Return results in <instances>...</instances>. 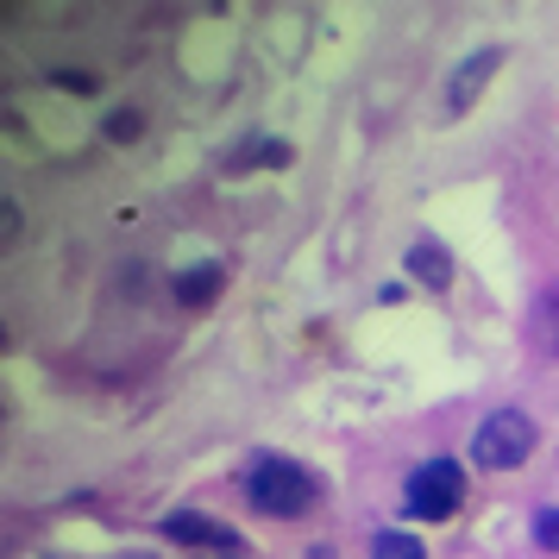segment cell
<instances>
[{
    "label": "cell",
    "instance_id": "8fae6325",
    "mask_svg": "<svg viewBox=\"0 0 559 559\" xmlns=\"http://www.w3.org/2000/svg\"><path fill=\"white\" fill-rule=\"evenodd\" d=\"M534 540H540V547H554V554H559V509H554V503H547L540 515H534Z\"/></svg>",
    "mask_w": 559,
    "mask_h": 559
},
{
    "label": "cell",
    "instance_id": "6da1fadb",
    "mask_svg": "<svg viewBox=\"0 0 559 559\" xmlns=\"http://www.w3.org/2000/svg\"><path fill=\"white\" fill-rule=\"evenodd\" d=\"M246 497H252L258 515H277V522H289V515H302L314 497H321V484L308 478L296 459H277V453H264L246 472Z\"/></svg>",
    "mask_w": 559,
    "mask_h": 559
},
{
    "label": "cell",
    "instance_id": "5bb4252c",
    "mask_svg": "<svg viewBox=\"0 0 559 559\" xmlns=\"http://www.w3.org/2000/svg\"><path fill=\"white\" fill-rule=\"evenodd\" d=\"M214 559H239V554H214Z\"/></svg>",
    "mask_w": 559,
    "mask_h": 559
},
{
    "label": "cell",
    "instance_id": "8992f818",
    "mask_svg": "<svg viewBox=\"0 0 559 559\" xmlns=\"http://www.w3.org/2000/svg\"><path fill=\"white\" fill-rule=\"evenodd\" d=\"M403 264H408V277L421 283V289H453V252H440L433 239H415Z\"/></svg>",
    "mask_w": 559,
    "mask_h": 559
},
{
    "label": "cell",
    "instance_id": "52a82bcc",
    "mask_svg": "<svg viewBox=\"0 0 559 559\" xmlns=\"http://www.w3.org/2000/svg\"><path fill=\"white\" fill-rule=\"evenodd\" d=\"M221 283H227V271H221V264H207V271H182V277H177V302L182 308H202V302H214V296H221Z\"/></svg>",
    "mask_w": 559,
    "mask_h": 559
},
{
    "label": "cell",
    "instance_id": "9c48e42d",
    "mask_svg": "<svg viewBox=\"0 0 559 559\" xmlns=\"http://www.w3.org/2000/svg\"><path fill=\"white\" fill-rule=\"evenodd\" d=\"M371 559H428V554H421V540H415V534L383 528L378 540H371Z\"/></svg>",
    "mask_w": 559,
    "mask_h": 559
},
{
    "label": "cell",
    "instance_id": "7c38bea8",
    "mask_svg": "<svg viewBox=\"0 0 559 559\" xmlns=\"http://www.w3.org/2000/svg\"><path fill=\"white\" fill-rule=\"evenodd\" d=\"M0 214H7V221H0V239L13 246V239H20V202H0Z\"/></svg>",
    "mask_w": 559,
    "mask_h": 559
},
{
    "label": "cell",
    "instance_id": "277c9868",
    "mask_svg": "<svg viewBox=\"0 0 559 559\" xmlns=\"http://www.w3.org/2000/svg\"><path fill=\"white\" fill-rule=\"evenodd\" d=\"M497 70H503V45H484V51L465 57L453 76H447V95H440V102H447V114H453V120H459V114H472V107H478V95L490 88V76H497Z\"/></svg>",
    "mask_w": 559,
    "mask_h": 559
},
{
    "label": "cell",
    "instance_id": "9a60e30c",
    "mask_svg": "<svg viewBox=\"0 0 559 559\" xmlns=\"http://www.w3.org/2000/svg\"><path fill=\"white\" fill-rule=\"evenodd\" d=\"M132 559H139V554H132Z\"/></svg>",
    "mask_w": 559,
    "mask_h": 559
},
{
    "label": "cell",
    "instance_id": "ba28073f",
    "mask_svg": "<svg viewBox=\"0 0 559 559\" xmlns=\"http://www.w3.org/2000/svg\"><path fill=\"white\" fill-rule=\"evenodd\" d=\"M277 164H289V145L283 139H246L233 152V170H277Z\"/></svg>",
    "mask_w": 559,
    "mask_h": 559
},
{
    "label": "cell",
    "instance_id": "5b68a950",
    "mask_svg": "<svg viewBox=\"0 0 559 559\" xmlns=\"http://www.w3.org/2000/svg\"><path fill=\"white\" fill-rule=\"evenodd\" d=\"M164 534L177 540V547H207V554H239V534L221 528V522H207L202 509H177V515H164Z\"/></svg>",
    "mask_w": 559,
    "mask_h": 559
},
{
    "label": "cell",
    "instance_id": "7a4b0ae2",
    "mask_svg": "<svg viewBox=\"0 0 559 559\" xmlns=\"http://www.w3.org/2000/svg\"><path fill=\"white\" fill-rule=\"evenodd\" d=\"M528 453H534V421L522 408H497L472 433V459L484 472H515V465H528Z\"/></svg>",
    "mask_w": 559,
    "mask_h": 559
},
{
    "label": "cell",
    "instance_id": "3957f363",
    "mask_svg": "<svg viewBox=\"0 0 559 559\" xmlns=\"http://www.w3.org/2000/svg\"><path fill=\"white\" fill-rule=\"evenodd\" d=\"M408 497V515H421V522H447L459 503H465V465L459 459H421L403 484Z\"/></svg>",
    "mask_w": 559,
    "mask_h": 559
},
{
    "label": "cell",
    "instance_id": "30bf717a",
    "mask_svg": "<svg viewBox=\"0 0 559 559\" xmlns=\"http://www.w3.org/2000/svg\"><path fill=\"white\" fill-rule=\"evenodd\" d=\"M102 132L114 139V145H132V139H145V114H139V107H114V114L102 120Z\"/></svg>",
    "mask_w": 559,
    "mask_h": 559
},
{
    "label": "cell",
    "instance_id": "4fadbf2b",
    "mask_svg": "<svg viewBox=\"0 0 559 559\" xmlns=\"http://www.w3.org/2000/svg\"><path fill=\"white\" fill-rule=\"evenodd\" d=\"M547 340H554V353H559V289L547 296Z\"/></svg>",
    "mask_w": 559,
    "mask_h": 559
}]
</instances>
